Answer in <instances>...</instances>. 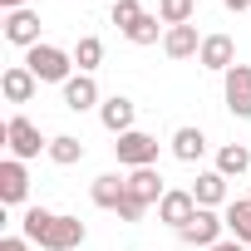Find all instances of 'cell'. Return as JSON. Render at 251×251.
<instances>
[{"label": "cell", "instance_id": "cell-1", "mask_svg": "<svg viewBox=\"0 0 251 251\" xmlns=\"http://www.w3.org/2000/svg\"><path fill=\"white\" fill-rule=\"evenodd\" d=\"M20 236H25V241H35L40 251H74V246H79L89 231H84V222H79V217L30 207V212L20 217Z\"/></svg>", "mask_w": 251, "mask_h": 251}, {"label": "cell", "instance_id": "cell-2", "mask_svg": "<svg viewBox=\"0 0 251 251\" xmlns=\"http://www.w3.org/2000/svg\"><path fill=\"white\" fill-rule=\"evenodd\" d=\"M25 69L40 79V84H69L74 74V54H64L59 45H35V50H25Z\"/></svg>", "mask_w": 251, "mask_h": 251}, {"label": "cell", "instance_id": "cell-3", "mask_svg": "<svg viewBox=\"0 0 251 251\" xmlns=\"http://www.w3.org/2000/svg\"><path fill=\"white\" fill-rule=\"evenodd\" d=\"M5 143H10V158H20V163H30V158H40V148H50L25 113H15V118L5 123Z\"/></svg>", "mask_w": 251, "mask_h": 251}, {"label": "cell", "instance_id": "cell-4", "mask_svg": "<svg viewBox=\"0 0 251 251\" xmlns=\"http://www.w3.org/2000/svg\"><path fill=\"white\" fill-rule=\"evenodd\" d=\"M113 153H118L123 168H153V163H158V138L133 128V133H123V138L113 143Z\"/></svg>", "mask_w": 251, "mask_h": 251}, {"label": "cell", "instance_id": "cell-5", "mask_svg": "<svg viewBox=\"0 0 251 251\" xmlns=\"http://www.w3.org/2000/svg\"><path fill=\"white\" fill-rule=\"evenodd\" d=\"M222 94H226V108L236 118H251V64H231L222 74Z\"/></svg>", "mask_w": 251, "mask_h": 251}, {"label": "cell", "instance_id": "cell-6", "mask_svg": "<svg viewBox=\"0 0 251 251\" xmlns=\"http://www.w3.org/2000/svg\"><path fill=\"white\" fill-rule=\"evenodd\" d=\"M197 217V197H192V187H168V197L158 202V222H168V226H187Z\"/></svg>", "mask_w": 251, "mask_h": 251}, {"label": "cell", "instance_id": "cell-7", "mask_svg": "<svg viewBox=\"0 0 251 251\" xmlns=\"http://www.w3.org/2000/svg\"><path fill=\"white\" fill-rule=\"evenodd\" d=\"M222 226H226V222H222V217H217L212 207H197V217H192V222H187V226H182L177 236H182L187 246H202V251H207V246H217Z\"/></svg>", "mask_w": 251, "mask_h": 251}, {"label": "cell", "instance_id": "cell-8", "mask_svg": "<svg viewBox=\"0 0 251 251\" xmlns=\"http://www.w3.org/2000/svg\"><path fill=\"white\" fill-rule=\"evenodd\" d=\"M128 197H133L138 207H158V202L168 197V187H163L158 168H133V173H128Z\"/></svg>", "mask_w": 251, "mask_h": 251}, {"label": "cell", "instance_id": "cell-9", "mask_svg": "<svg viewBox=\"0 0 251 251\" xmlns=\"http://www.w3.org/2000/svg\"><path fill=\"white\" fill-rule=\"evenodd\" d=\"M25 192H30L25 163H20V158H5V163H0V202H5V207H20Z\"/></svg>", "mask_w": 251, "mask_h": 251}, {"label": "cell", "instance_id": "cell-10", "mask_svg": "<svg viewBox=\"0 0 251 251\" xmlns=\"http://www.w3.org/2000/svg\"><path fill=\"white\" fill-rule=\"evenodd\" d=\"M5 40L20 45V50H35L40 45V15L35 10H10L5 15Z\"/></svg>", "mask_w": 251, "mask_h": 251}, {"label": "cell", "instance_id": "cell-11", "mask_svg": "<svg viewBox=\"0 0 251 251\" xmlns=\"http://www.w3.org/2000/svg\"><path fill=\"white\" fill-rule=\"evenodd\" d=\"M197 64H202V69H217V74H226V69L236 64V45H231V35H207V40H202V54H197Z\"/></svg>", "mask_w": 251, "mask_h": 251}, {"label": "cell", "instance_id": "cell-12", "mask_svg": "<svg viewBox=\"0 0 251 251\" xmlns=\"http://www.w3.org/2000/svg\"><path fill=\"white\" fill-rule=\"evenodd\" d=\"M35 89H40V79H35L25 64H10L5 74H0V94H5L10 103H30V99H35Z\"/></svg>", "mask_w": 251, "mask_h": 251}, {"label": "cell", "instance_id": "cell-13", "mask_svg": "<svg viewBox=\"0 0 251 251\" xmlns=\"http://www.w3.org/2000/svg\"><path fill=\"white\" fill-rule=\"evenodd\" d=\"M133 113H138V108H133V99H123V94L103 99V108H99L103 128H108V133H118V138H123V133H133Z\"/></svg>", "mask_w": 251, "mask_h": 251}, {"label": "cell", "instance_id": "cell-14", "mask_svg": "<svg viewBox=\"0 0 251 251\" xmlns=\"http://www.w3.org/2000/svg\"><path fill=\"white\" fill-rule=\"evenodd\" d=\"M89 197H94V207H103V212H118V202L128 197V177H118V173H103V177H94Z\"/></svg>", "mask_w": 251, "mask_h": 251}, {"label": "cell", "instance_id": "cell-15", "mask_svg": "<svg viewBox=\"0 0 251 251\" xmlns=\"http://www.w3.org/2000/svg\"><path fill=\"white\" fill-rule=\"evenodd\" d=\"M202 40H207V35H197V25H173V30L163 35V50H168L173 59H192V54H202Z\"/></svg>", "mask_w": 251, "mask_h": 251}, {"label": "cell", "instance_id": "cell-16", "mask_svg": "<svg viewBox=\"0 0 251 251\" xmlns=\"http://www.w3.org/2000/svg\"><path fill=\"white\" fill-rule=\"evenodd\" d=\"M94 103H99V84H94V74H74V79L64 84V108L84 113V108H94Z\"/></svg>", "mask_w": 251, "mask_h": 251}, {"label": "cell", "instance_id": "cell-17", "mask_svg": "<svg viewBox=\"0 0 251 251\" xmlns=\"http://www.w3.org/2000/svg\"><path fill=\"white\" fill-rule=\"evenodd\" d=\"M192 197H197V207H222V202H226V177H222L217 168H212V173H197Z\"/></svg>", "mask_w": 251, "mask_h": 251}, {"label": "cell", "instance_id": "cell-18", "mask_svg": "<svg viewBox=\"0 0 251 251\" xmlns=\"http://www.w3.org/2000/svg\"><path fill=\"white\" fill-rule=\"evenodd\" d=\"M222 222H226V231H231V241H241V246H251V197H241V202H226V212H222Z\"/></svg>", "mask_w": 251, "mask_h": 251}, {"label": "cell", "instance_id": "cell-19", "mask_svg": "<svg viewBox=\"0 0 251 251\" xmlns=\"http://www.w3.org/2000/svg\"><path fill=\"white\" fill-rule=\"evenodd\" d=\"M202 153H207L202 128H177V133H173V158H177V163H197Z\"/></svg>", "mask_w": 251, "mask_h": 251}, {"label": "cell", "instance_id": "cell-20", "mask_svg": "<svg viewBox=\"0 0 251 251\" xmlns=\"http://www.w3.org/2000/svg\"><path fill=\"white\" fill-rule=\"evenodd\" d=\"M246 168H251V148H241V143L217 148V173H222V177H241Z\"/></svg>", "mask_w": 251, "mask_h": 251}, {"label": "cell", "instance_id": "cell-21", "mask_svg": "<svg viewBox=\"0 0 251 251\" xmlns=\"http://www.w3.org/2000/svg\"><path fill=\"white\" fill-rule=\"evenodd\" d=\"M59 168H74V163H84V143L74 138V133H59V138H50V148H45Z\"/></svg>", "mask_w": 251, "mask_h": 251}, {"label": "cell", "instance_id": "cell-22", "mask_svg": "<svg viewBox=\"0 0 251 251\" xmlns=\"http://www.w3.org/2000/svg\"><path fill=\"white\" fill-rule=\"evenodd\" d=\"M74 64H79V74H94V69L103 64V40H99V35H84V40L74 45Z\"/></svg>", "mask_w": 251, "mask_h": 251}, {"label": "cell", "instance_id": "cell-23", "mask_svg": "<svg viewBox=\"0 0 251 251\" xmlns=\"http://www.w3.org/2000/svg\"><path fill=\"white\" fill-rule=\"evenodd\" d=\"M192 10L197 0H158V20L173 30V25H192Z\"/></svg>", "mask_w": 251, "mask_h": 251}, {"label": "cell", "instance_id": "cell-24", "mask_svg": "<svg viewBox=\"0 0 251 251\" xmlns=\"http://www.w3.org/2000/svg\"><path fill=\"white\" fill-rule=\"evenodd\" d=\"M143 15H148V10L138 5V0H113V25H118L123 35H128V30H133V25L143 20Z\"/></svg>", "mask_w": 251, "mask_h": 251}, {"label": "cell", "instance_id": "cell-25", "mask_svg": "<svg viewBox=\"0 0 251 251\" xmlns=\"http://www.w3.org/2000/svg\"><path fill=\"white\" fill-rule=\"evenodd\" d=\"M158 30H163V20H158V15H143V20L128 30V40H133V45H158Z\"/></svg>", "mask_w": 251, "mask_h": 251}, {"label": "cell", "instance_id": "cell-26", "mask_svg": "<svg viewBox=\"0 0 251 251\" xmlns=\"http://www.w3.org/2000/svg\"><path fill=\"white\" fill-rule=\"evenodd\" d=\"M138 217H143V207H138L133 197H123V202H118V222H138Z\"/></svg>", "mask_w": 251, "mask_h": 251}, {"label": "cell", "instance_id": "cell-27", "mask_svg": "<svg viewBox=\"0 0 251 251\" xmlns=\"http://www.w3.org/2000/svg\"><path fill=\"white\" fill-rule=\"evenodd\" d=\"M25 246H30L25 236H0V251H25Z\"/></svg>", "mask_w": 251, "mask_h": 251}, {"label": "cell", "instance_id": "cell-28", "mask_svg": "<svg viewBox=\"0 0 251 251\" xmlns=\"http://www.w3.org/2000/svg\"><path fill=\"white\" fill-rule=\"evenodd\" d=\"M207 251H246L241 241H217V246H207Z\"/></svg>", "mask_w": 251, "mask_h": 251}, {"label": "cell", "instance_id": "cell-29", "mask_svg": "<svg viewBox=\"0 0 251 251\" xmlns=\"http://www.w3.org/2000/svg\"><path fill=\"white\" fill-rule=\"evenodd\" d=\"M222 5H226V10H231V15H241V10H246V5H251V0H222Z\"/></svg>", "mask_w": 251, "mask_h": 251}, {"label": "cell", "instance_id": "cell-30", "mask_svg": "<svg viewBox=\"0 0 251 251\" xmlns=\"http://www.w3.org/2000/svg\"><path fill=\"white\" fill-rule=\"evenodd\" d=\"M0 10H5V15L10 10H25V0H0Z\"/></svg>", "mask_w": 251, "mask_h": 251}, {"label": "cell", "instance_id": "cell-31", "mask_svg": "<svg viewBox=\"0 0 251 251\" xmlns=\"http://www.w3.org/2000/svg\"><path fill=\"white\" fill-rule=\"evenodd\" d=\"M246 251H251V246H246Z\"/></svg>", "mask_w": 251, "mask_h": 251}]
</instances>
